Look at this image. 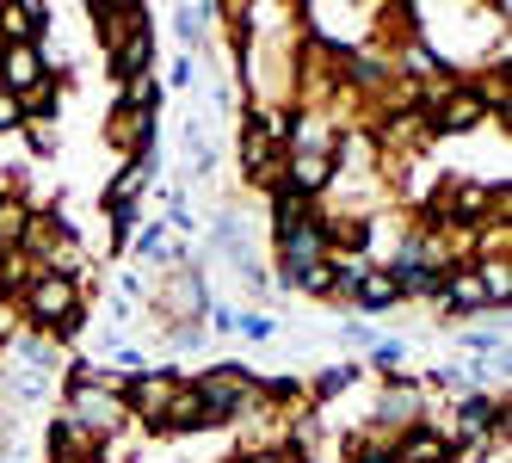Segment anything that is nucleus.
Here are the masks:
<instances>
[{
  "mask_svg": "<svg viewBox=\"0 0 512 463\" xmlns=\"http://www.w3.org/2000/svg\"><path fill=\"white\" fill-rule=\"evenodd\" d=\"M68 426H81L87 439H105L124 426V396L87 365H75V377H68Z\"/></svg>",
  "mask_w": 512,
  "mask_h": 463,
  "instance_id": "f257e3e1",
  "label": "nucleus"
},
{
  "mask_svg": "<svg viewBox=\"0 0 512 463\" xmlns=\"http://www.w3.org/2000/svg\"><path fill=\"white\" fill-rule=\"evenodd\" d=\"M25 315L50 334H75L81 328V284L75 272H31L25 278Z\"/></svg>",
  "mask_w": 512,
  "mask_h": 463,
  "instance_id": "f03ea898",
  "label": "nucleus"
},
{
  "mask_svg": "<svg viewBox=\"0 0 512 463\" xmlns=\"http://www.w3.org/2000/svg\"><path fill=\"white\" fill-rule=\"evenodd\" d=\"M0 87H7L19 105L31 93L50 87V68H44V50L38 44H0Z\"/></svg>",
  "mask_w": 512,
  "mask_h": 463,
  "instance_id": "7ed1b4c3",
  "label": "nucleus"
},
{
  "mask_svg": "<svg viewBox=\"0 0 512 463\" xmlns=\"http://www.w3.org/2000/svg\"><path fill=\"white\" fill-rule=\"evenodd\" d=\"M155 309L167 315V322H192V315H204V309H210V297H204V278H198L192 266L167 272V284L155 291Z\"/></svg>",
  "mask_w": 512,
  "mask_h": 463,
  "instance_id": "20e7f679",
  "label": "nucleus"
},
{
  "mask_svg": "<svg viewBox=\"0 0 512 463\" xmlns=\"http://www.w3.org/2000/svg\"><path fill=\"white\" fill-rule=\"evenodd\" d=\"M179 396V377L173 371H136L130 377V396H124V414H136V420H149V426H161V414H167V402Z\"/></svg>",
  "mask_w": 512,
  "mask_h": 463,
  "instance_id": "39448f33",
  "label": "nucleus"
},
{
  "mask_svg": "<svg viewBox=\"0 0 512 463\" xmlns=\"http://www.w3.org/2000/svg\"><path fill=\"white\" fill-rule=\"evenodd\" d=\"M278 241H284V272H290V284H303L309 272L327 266V229L321 223H303V229H290Z\"/></svg>",
  "mask_w": 512,
  "mask_h": 463,
  "instance_id": "423d86ee",
  "label": "nucleus"
},
{
  "mask_svg": "<svg viewBox=\"0 0 512 463\" xmlns=\"http://www.w3.org/2000/svg\"><path fill=\"white\" fill-rule=\"evenodd\" d=\"M93 19H99V38H105V50H124L136 31H149L142 25V7H124V0H93L87 7Z\"/></svg>",
  "mask_w": 512,
  "mask_h": 463,
  "instance_id": "0eeeda50",
  "label": "nucleus"
},
{
  "mask_svg": "<svg viewBox=\"0 0 512 463\" xmlns=\"http://www.w3.org/2000/svg\"><path fill=\"white\" fill-rule=\"evenodd\" d=\"M149 124H155V112H130V105H118L112 124H105V142H112L118 155H130V161H136V155H149V136H155Z\"/></svg>",
  "mask_w": 512,
  "mask_h": 463,
  "instance_id": "6e6552de",
  "label": "nucleus"
},
{
  "mask_svg": "<svg viewBox=\"0 0 512 463\" xmlns=\"http://www.w3.org/2000/svg\"><path fill=\"white\" fill-rule=\"evenodd\" d=\"M327 180H334V155H309V149H297V155L284 161V186L297 192V198L327 192Z\"/></svg>",
  "mask_w": 512,
  "mask_h": 463,
  "instance_id": "1a4fd4ad",
  "label": "nucleus"
},
{
  "mask_svg": "<svg viewBox=\"0 0 512 463\" xmlns=\"http://www.w3.org/2000/svg\"><path fill=\"white\" fill-rule=\"evenodd\" d=\"M488 118V105L475 99L469 87H445V105H438V130H475Z\"/></svg>",
  "mask_w": 512,
  "mask_h": 463,
  "instance_id": "9d476101",
  "label": "nucleus"
},
{
  "mask_svg": "<svg viewBox=\"0 0 512 463\" xmlns=\"http://www.w3.org/2000/svg\"><path fill=\"white\" fill-rule=\"evenodd\" d=\"M149 173H155V149H149V155H136V161H124V173L112 180V192H105V198H112V210H130V198L149 186Z\"/></svg>",
  "mask_w": 512,
  "mask_h": 463,
  "instance_id": "9b49d317",
  "label": "nucleus"
},
{
  "mask_svg": "<svg viewBox=\"0 0 512 463\" xmlns=\"http://www.w3.org/2000/svg\"><path fill=\"white\" fill-rule=\"evenodd\" d=\"M161 426H173V433H198V426H210V420H204V402H198V389H192V383H179V396L167 402Z\"/></svg>",
  "mask_w": 512,
  "mask_h": 463,
  "instance_id": "f8f14e48",
  "label": "nucleus"
},
{
  "mask_svg": "<svg viewBox=\"0 0 512 463\" xmlns=\"http://www.w3.org/2000/svg\"><path fill=\"white\" fill-rule=\"evenodd\" d=\"M438 297H445L451 309H488V291H482V278H475V266L451 272L445 284H438Z\"/></svg>",
  "mask_w": 512,
  "mask_h": 463,
  "instance_id": "ddd939ff",
  "label": "nucleus"
},
{
  "mask_svg": "<svg viewBox=\"0 0 512 463\" xmlns=\"http://www.w3.org/2000/svg\"><path fill=\"white\" fill-rule=\"evenodd\" d=\"M414 414H420V396H414L408 383H389L383 402H377V420L383 426H414Z\"/></svg>",
  "mask_w": 512,
  "mask_h": 463,
  "instance_id": "4468645a",
  "label": "nucleus"
},
{
  "mask_svg": "<svg viewBox=\"0 0 512 463\" xmlns=\"http://www.w3.org/2000/svg\"><path fill=\"white\" fill-rule=\"evenodd\" d=\"M352 297H358L364 309H389V303L401 297V284H395V272H377V266H371V272L352 284Z\"/></svg>",
  "mask_w": 512,
  "mask_h": 463,
  "instance_id": "2eb2a0df",
  "label": "nucleus"
},
{
  "mask_svg": "<svg viewBox=\"0 0 512 463\" xmlns=\"http://www.w3.org/2000/svg\"><path fill=\"white\" fill-rule=\"evenodd\" d=\"M44 7H0V44H31Z\"/></svg>",
  "mask_w": 512,
  "mask_h": 463,
  "instance_id": "dca6fc26",
  "label": "nucleus"
},
{
  "mask_svg": "<svg viewBox=\"0 0 512 463\" xmlns=\"http://www.w3.org/2000/svg\"><path fill=\"white\" fill-rule=\"evenodd\" d=\"M445 457H451V445L438 433H408L401 451H395V463H445Z\"/></svg>",
  "mask_w": 512,
  "mask_h": 463,
  "instance_id": "f3484780",
  "label": "nucleus"
},
{
  "mask_svg": "<svg viewBox=\"0 0 512 463\" xmlns=\"http://www.w3.org/2000/svg\"><path fill=\"white\" fill-rule=\"evenodd\" d=\"M149 44H155L149 31H136V38H130L124 50H112V68H118L124 81H130V75H149Z\"/></svg>",
  "mask_w": 512,
  "mask_h": 463,
  "instance_id": "a211bd4d",
  "label": "nucleus"
},
{
  "mask_svg": "<svg viewBox=\"0 0 512 463\" xmlns=\"http://www.w3.org/2000/svg\"><path fill=\"white\" fill-rule=\"evenodd\" d=\"M494 426V402H463L457 408V439H482Z\"/></svg>",
  "mask_w": 512,
  "mask_h": 463,
  "instance_id": "6ab92c4d",
  "label": "nucleus"
},
{
  "mask_svg": "<svg viewBox=\"0 0 512 463\" xmlns=\"http://www.w3.org/2000/svg\"><path fill=\"white\" fill-rule=\"evenodd\" d=\"M25 136H31V149H38V155H50L56 142H62V136H56V118H50V112H31V118H25Z\"/></svg>",
  "mask_w": 512,
  "mask_h": 463,
  "instance_id": "aec40b11",
  "label": "nucleus"
},
{
  "mask_svg": "<svg viewBox=\"0 0 512 463\" xmlns=\"http://www.w3.org/2000/svg\"><path fill=\"white\" fill-rule=\"evenodd\" d=\"M235 328H241L247 340H272V334H278V328H272V315H253V309H247V315H235Z\"/></svg>",
  "mask_w": 512,
  "mask_h": 463,
  "instance_id": "412c9836",
  "label": "nucleus"
},
{
  "mask_svg": "<svg viewBox=\"0 0 512 463\" xmlns=\"http://www.w3.org/2000/svg\"><path fill=\"white\" fill-rule=\"evenodd\" d=\"M204 19H210L204 7H179V38H186V44H198V38H204Z\"/></svg>",
  "mask_w": 512,
  "mask_h": 463,
  "instance_id": "4be33fe9",
  "label": "nucleus"
},
{
  "mask_svg": "<svg viewBox=\"0 0 512 463\" xmlns=\"http://www.w3.org/2000/svg\"><path fill=\"white\" fill-rule=\"evenodd\" d=\"M19 124H25V105H19L7 87H0V130H19Z\"/></svg>",
  "mask_w": 512,
  "mask_h": 463,
  "instance_id": "5701e85b",
  "label": "nucleus"
},
{
  "mask_svg": "<svg viewBox=\"0 0 512 463\" xmlns=\"http://www.w3.org/2000/svg\"><path fill=\"white\" fill-rule=\"evenodd\" d=\"M253 463H303V457H297V451H260Z\"/></svg>",
  "mask_w": 512,
  "mask_h": 463,
  "instance_id": "b1692460",
  "label": "nucleus"
},
{
  "mask_svg": "<svg viewBox=\"0 0 512 463\" xmlns=\"http://www.w3.org/2000/svg\"><path fill=\"white\" fill-rule=\"evenodd\" d=\"M56 463H87V457H56Z\"/></svg>",
  "mask_w": 512,
  "mask_h": 463,
  "instance_id": "393cba45",
  "label": "nucleus"
},
{
  "mask_svg": "<svg viewBox=\"0 0 512 463\" xmlns=\"http://www.w3.org/2000/svg\"><path fill=\"white\" fill-rule=\"evenodd\" d=\"M0 272H7V254H0Z\"/></svg>",
  "mask_w": 512,
  "mask_h": 463,
  "instance_id": "a878e982",
  "label": "nucleus"
}]
</instances>
